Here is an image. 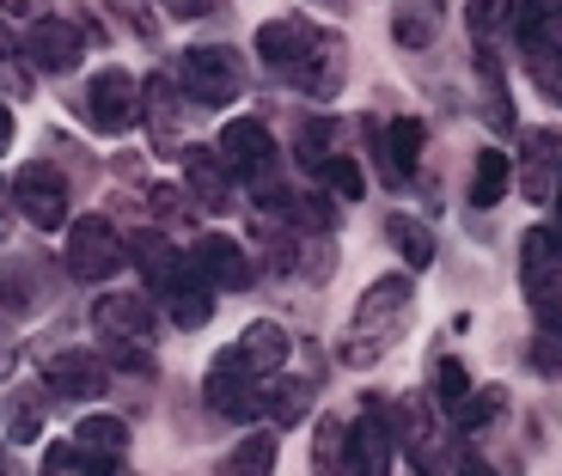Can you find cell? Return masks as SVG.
<instances>
[{"label":"cell","instance_id":"43","mask_svg":"<svg viewBox=\"0 0 562 476\" xmlns=\"http://www.w3.org/2000/svg\"><path fill=\"white\" fill-rule=\"evenodd\" d=\"M7 56H13V31L0 25V61H7Z\"/></svg>","mask_w":562,"mask_h":476},{"label":"cell","instance_id":"13","mask_svg":"<svg viewBox=\"0 0 562 476\" xmlns=\"http://www.w3.org/2000/svg\"><path fill=\"white\" fill-rule=\"evenodd\" d=\"M25 56L37 61L43 73H74L80 68V56H86V37H80V25L74 19H31V31H25Z\"/></svg>","mask_w":562,"mask_h":476},{"label":"cell","instance_id":"34","mask_svg":"<svg viewBox=\"0 0 562 476\" xmlns=\"http://www.w3.org/2000/svg\"><path fill=\"white\" fill-rule=\"evenodd\" d=\"M471 392H477V385H471V373H464V361H459V354H440V361H435V397H440L447 409H459Z\"/></svg>","mask_w":562,"mask_h":476},{"label":"cell","instance_id":"4","mask_svg":"<svg viewBox=\"0 0 562 476\" xmlns=\"http://www.w3.org/2000/svg\"><path fill=\"white\" fill-rule=\"evenodd\" d=\"M92 330L116 366H135V373L154 366V299L147 294H104L92 306Z\"/></svg>","mask_w":562,"mask_h":476},{"label":"cell","instance_id":"3","mask_svg":"<svg viewBox=\"0 0 562 476\" xmlns=\"http://www.w3.org/2000/svg\"><path fill=\"white\" fill-rule=\"evenodd\" d=\"M409 306H416V281L409 275H380L373 287L361 294V306H355L349 318V337H342V366H373L385 349L397 342V330H404Z\"/></svg>","mask_w":562,"mask_h":476},{"label":"cell","instance_id":"14","mask_svg":"<svg viewBox=\"0 0 562 476\" xmlns=\"http://www.w3.org/2000/svg\"><path fill=\"white\" fill-rule=\"evenodd\" d=\"M520 281L526 299H544L550 287H562V220L520 233Z\"/></svg>","mask_w":562,"mask_h":476},{"label":"cell","instance_id":"22","mask_svg":"<svg viewBox=\"0 0 562 476\" xmlns=\"http://www.w3.org/2000/svg\"><path fill=\"white\" fill-rule=\"evenodd\" d=\"M440 25H447V0H397L392 7V37L404 49H435Z\"/></svg>","mask_w":562,"mask_h":476},{"label":"cell","instance_id":"28","mask_svg":"<svg viewBox=\"0 0 562 476\" xmlns=\"http://www.w3.org/2000/svg\"><path fill=\"white\" fill-rule=\"evenodd\" d=\"M300 409H306V385L300 378H263V409H257L263 428H288V421H300Z\"/></svg>","mask_w":562,"mask_h":476},{"label":"cell","instance_id":"35","mask_svg":"<svg viewBox=\"0 0 562 476\" xmlns=\"http://www.w3.org/2000/svg\"><path fill=\"white\" fill-rule=\"evenodd\" d=\"M37 476H104V471H99L92 458H86V452L74 446V440H56V446L43 452V471H37Z\"/></svg>","mask_w":562,"mask_h":476},{"label":"cell","instance_id":"9","mask_svg":"<svg viewBox=\"0 0 562 476\" xmlns=\"http://www.w3.org/2000/svg\"><path fill=\"white\" fill-rule=\"evenodd\" d=\"M202 397H209V409L226 421H257V409H263V378L226 349L221 361L209 366V378H202Z\"/></svg>","mask_w":562,"mask_h":476},{"label":"cell","instance_id":"21","mask_svg":"<svg viewBox=\"0 0 562 476\" xmlns=\"http://www.w3.org/2000/svg\"><path fill=\"white\" fill-rule=\"evenodd\" d=\"M74 446L86 452V458L99 464L104 476L123 464V452H128V428H123V416H86L80 428H74Z\"/></svg>","mask_w":562,"mask_h":476},{"label":"cell","instance_id":"8","mask_svg":"<svg viewBox=\"0 0 562 476\" xmlns=\"http://www.w3.org/2000/svg\"><path fill=\"white\" fill-rule=\"evenodd\" d=\"M80 111L99 135H123V128H135V116H140V80L128 68H99L80 86Z\"/></svg>","mask_w":562,"mask_h":476},{"label":"cell","instance_id":"46","mask_svg":"<svg viewBox=\"0 0 562 476\" xmlns=\"http://www.w3.org/2000/svg\"><path fill=\"white\" fill-rule=\"evenodd\" d=\"M0 238H7V196H0Z\"/></svg>","mask_w":562,"mask_h":476},{"label":"cell","instance_id":"33","mask_svg":"<svg viewBox=\"0 0 562 476\" xmlns=\"http://www.w3.org/2000/svg\"><path fill=\"white\" fill-rule=\"evenodd\" d=\"M502 13H514V0H471L464 7V25L477 37V56H495V19Z\"/></svg>","mask_w":562,"mask_h":476},{"label":"cell","instance_id":"12","mask_svg":"<svg viewBox=\"0 0 562 476\" xmlns=\"http://www.w3.org/2000/svg\"><path fill=\"white\" fill-rule=\"evenodd\" d=\"M392 409L367 397L349 416V476H392Z\"/></svg>","mask_w":562,"mask_h":476},{"label":"cell","instance_id":"39","mask_svg":"<svg viewBox=\"0 0 562 476\" xmlns=\"http://www.w3.org/2000/svg\"><path fill=\"white\" fill-rule=\"evenodd\" d=\"M209 7H214V0H166V13H171V19H202Z\"/></svg>","mask_w":562,"mask_h":476},{"label":"cell","instance_id":"38","mask_svg":"<svg viewBox=\"0 0 562 476\" xmlns=\"http://www.w3.org/2000/svg\"><path fill=\"white\" fill-rule=\"evenodd\" d=\"M37 434H43V409L19 397V404H13V440L25 446V440H37Z\"/></svg>","mask_w":562,"mask_h":476},{"label":"cell","instance_id":"36","mask_svg":"<svg viewBox=\"0 0 562 476\" xmlns=\"http://www.w3.org/2000/svg\"><path fill=\"white\" fill-rule=\"evenodd\" d=\"M526 68H532V86H538V92H544L550 104H562V49H550V56H532Z\"/></svg>","mask_w":562,"mask_h":476},{"label":"cell","instance_id":"19","mask_svg":"<svg viewBox=\"0 0 562 476\" xmlns=\"http://www.w3.org/2000/svg\"><path fill=\"white\" fill-rule=\"evenodd\" d=\"M507 25H514V43H520V56H550L562 43V19H557V0H514V13H507Z\"/></svg>","mask_w":562,"mask_h":476},{"label":"cell","instance_id":"15","mask_svg":"<svg viewBox=\"0 0 562 476\" xmlns=\"http://www.w3.org/2000/svg\"><path fill=\"white\" fill-rule=\"evenodd\" d=\"M190 263H196V275L209 281L214 294H245L251 287V263H245V251H239V238H196L190 245Z\"/></svg>","mask_w":562,"mask_h":476},{"label":"cell","instance_id":"17","mask_svg":"<svg viewBox=\"0 0 562 476\" xmlns=\"http://www.w3.org/2000/svg\"><path fill=\"white\" fill-rule=\"evenodd\" d=\"M514 178L526 183L532 202H557V178H562V140L550 128H532L526 135V159L514 166Z\"/></svg>","mask_w":562,"mask_h":476},{"label":"cell","instance_id":"20","mask_svg":"<svg viewBox=\"0 0 562 476\" xmlns=\"http://www.w3.org/2000/svg\"><path fill=\"white\" fill-rule=\"evenodd\" d=\"M140 104H147V128H154V147H159V154H171V140H178V128H183L178 86H171V73H147V80H140Z\"/></svg>","mask_w":562,"mask_h":476},{"label":"cell","instance_id":"18","mask_svg":"<svg viewBox=\"0 0 562 476\" xmlns=\"http://www.w3.org/2000/svg\"><path fill=\"white\" fill-rule=\"evenodd\" d=\"M233 354H239L257 378H276L281 366H288V354H294V337H288L276 318H257V324H245V337L233 342Z\"/></svg>","mask_w":562,"mask_h":476},{"label":"cell","instance_id":"2","mask_svg":"<svg viewBox=\"0 0 562 476\" xmlns=\"http://www.w3.org/2000/svg\"><path fill=\"white\" fill-rule=\"evenodd\" d=\"M128 257L140 263V275H147V287H154L159 311H166L178 330H202L214 311V287L196 275V263H190V251H171L166 233H135L128 238Z\"/></svg>","mask_w":562,"mask_h":476},{"label":"cell","instance_id":"41","mask_svg":"<svg viewBox=\"0 0 562 476\" xmlns=\"http://www.w3.org/2000/svg\"><path fill=\"white\" fill-rule=\"evenodd\" d=\"M459 476H502V471H495V464H483V458H464Z\"/></svg>","mask_w":562,"mask_h":476},{"label":"cell","instance_id":"32","mask_svg":"<svg viewBox=\"0 0 562 476\" xmlns=\"http://www.w3.org/2000/svg\"><path fill=\"white\" fill-rule=\"evenodd\" d=\"M318 190H330L337 202H361V196H367V171L355 166V159L330 154V159L318 166Z\"/></svg>","mask_w":562,"mask_h":476},{"label":"cell","instance_id":"45","mask_svg":"<svg viewBox=\"0 0 562 476\" xmlns=\"http://www.w3.org/2000/svg\"><path fill=\"white\" fill-rule=\"evenodd\" d=\"M0 476H13V452H0Z\"/></svg>","mask_w":562,"mask_h":476},{"label":"cell","instance_id":"5","mask_svg":"<svg viewBox=\"0 0 562 476\" xmlns=\"http://www.w3.org/2000/svg\"><path fill=\"white\" fill-rule=\"evenodd\" d=\"M178 92H190V99L202 104V111H226V104L245 99V68L233 49H214V43H202V49H183L178 61Z\"/></svg>","mask_w":562,"mask_h":476},{"label":"cell","instance_id":"1","mask_svg":"<svg viewBox=\"0 0 562 476\" xmlns=\"http://www.w3.org/2000/svg\"><path fill=\"white\" fill-rule=\"evenodd\" d=\"M257 56L276 80H288L294 92L330 104L342 92V73H349V49H342L337 31L312 25V19H269L257 25Z\"/></svg>","mask_w":562,"mask_h":476},{"label":"cell","instance_id":"47","mask_svg":"<svg viewBox=\"0 0 562 476\" xmlns=\"http://www.w3.org/2000/svg\"><path fill=\"white\" fill-rule=\"evenodd\" d=\"M557 196H562V178H557Z\"/></svg>","mask_w":562,"mask_h":476},{"label":"cell","instance_id":"27","mask_svg":"<svg viewBox=\"0 0 562 476\" xmlns=\"http://www.w3.org/2000/svg\"><path fill=\"white\" fill-rule=\"evenodd\" d=\"M507 190H514V159H507L502 147H483L477 171H471V202H477V208H495Z\"/></svg>","mask_w":562,"mask_h":476},{"label":"cell","instance_id":"31","mask_svg":"<svg viewBox=\"0 0 562 476\" xmlns=\"http://www.w3.org/2000/svg\"><path fill=\"white\" fill-rule=\"evenodd\" d=\"M37 263L31 257H13V263H0V306H13V311H31L37 306Z\"/></svg>","mask_w":562,"mask_h":476},{"label":"cell","instance_id":"11","mask_svg":"<svg viewBox=\"0 0 562 476\" xmlns=\"http://www.w3.org/2000/svg\"><path fill=\"white\" fill-rule=\"evenodd\" d=\"M214 154L226 159V171L239 183H251V190H269V171H276V140H269V128L257 123V116H239V123L221 128V147Z\"/></svg>","mask_w":562,"mask_h":476},{"label":"cell","instance_id":"48","mask_svg":"<svg viewBox=\"0 0 562 476\" xmlns=\"http://www.w3.org/2000/svg\"><path fill=\"white\" fill-rule=\"evenodd\" d=\"M557 19H562V0H557Z\"/></svg>","mask_w":562,"mask_h":476},{"label":"cell","instance_id":"24","mask_svg":"<svg viewBox=\"0 0 562 476\" xmlns=\"http://www.w3.org/2000/svg\"><path fill=\"white\" fill-rule=\"evenodd\" d=\"M538 311V337H532V366L557 378L562 373V287H550L544 299H532Z\"/></svg>","mask_w":562,"mask_h":476},{"label":"cell","instance_id":"42","mask_svg":"<svg viewBox=\"0 0 562 476\" xmlns=\"http://www.w3.org/2000/svg\"><path fill=\"white\" fill-rule=\"evenodd\" d=\"M7 147H13V111L0 104V154H7Z\"/></svg>","mask_w":562,"mask_h":476},{"label":"cell","instance_id":"16","mask_svg":"<svg viewBox=\"0 0 562 476\" xmlns=\"http://www.w3.org/2000/svg\"><path fill=\"white\" fill-rule=\"evenodd\" d=\"M233 171H226V159L214 154V147H190L183 154V190L202 202V208H214V214H226L233 208Z\"/></svg>","mask_w":562,"mask_h":476},{"label":"cell","instance_id":"10","mask_svg":"<svg viewBox=\"0 0 562 476\" xmlns=\"http://www.w3.org/2000/svg\"><path fill=\"white\" fill-rule=\"evenodd\" d=\"M43 385L56 404H99L111 392V366L99 361L92 349H61L43 361Z\"/></svg>","mask_w":562,"mask_h":476},{"label":"cell","instance_id":"23","mask_svg":"<svg viewBox=\"0 0 562 476\" xmlns=\"http://www.w3.org/2000/svg\"><path fill=\"white\" fill-rule=\"evenodd\" d=\"M422 140H428V128H422L416 116H397V123H385V140H373V147H380V159H385V178H392V183H404L409 171H416V159H422Z\"/></svg>","mask_w":562,"mask_h":476},{"label":"cell","instance_id":"29","mask_svg":"<svg viewBox=\"0 0 562 476\" xmlns=\"http://www.w3.org/2000/svg\"><path fill=\"white\" fill-rule=\"evenodd\" d=\"M385 238H392V251L404 257L409 269L435 263V233H428L422 220H409V214H392V220H385Z\"/></svg>","mask_w":562,"mask_h":476},{"label":"cell","instance_id":"30","mask_svg":"<svg viewBox=\"0 0 562 476\" xmlns=\"http://www.w3.org/2000/svg\"><path fill=\"white\" fill-rule=\"evenodd\" d=\"M502 409H507V392H502V385H477V392L452 409V428H459V434H483V428H490Z\"/></svg>","mask_w":562,"mask_h":476},{"label":"cell","instance_id":"40","mask_svg":"<svg viewBox=\"0 0 562 476\" xmlns=\"http://www.w3.org/2000/svg\"><path fill=\"white\" fill-rule=\"evenodd\" d=\"M0 7H7V13H25V19H43V7H49V0H0Z\"/></svg>","mask_w":562,"mask_h":476},{"label":"cell","instance_id":"25","mask_svg":"<svg viewBox=\"0 0 562 476\" xmlns=\"http://www.w3.org/2000/svg\"><path fill=\"white\" fill-rule=\"evenodd\" d=\"M276 464H281V434L276 428H257V434H245L221 458V476H276Z\"/></svg>","mask_w":562,"mask_h":476},{"label":"cell","instance_id":"44","mask_svg":"<svg viewBox=\"0 0 562 476\" xmlns=\"http://www.w3.org/2000/svg\"><path fill=\"white\" fill-rule=\"evenodd\" d=\"M7 366H13V349H7V342H0V373H7Z\"/></svg>","mask_w":562,"mask_h":476},{"label":"cell","instance_id":"37","mask_svg":"<svg viewBox=\"0 0 562 476\" xmlns=\"http://www.w3.org/2000/svg\"><path fill=\"white\" fill-rule=\"evenodd\" d=\"M294 154L318 171L324 159H330V123H300V147H294Z\"/></svg>","mask_w":562,"mask_h":476},{"label":"cell","instance_id":"6","mask_svg":"<svg viewBox=\"0 0 562 476\" xmlns=\"http://www.w3.org/2000/svg\"><path fill=\"white\" fill-rule=\"evenodd\" d=\"M7 196H13V208L25 214L31 226H43V233H61V226H68V178H61L49 159H25V166L13 171V183H7Z\"/></svg>","mask_w":562,"mask_h":476},{"label":"cell","instance_id":"7","mask_svg":"<svg viewBox=\"0 0 562 476\" xmlns=\"http://www.w3.org/2000/svg\"><path fill=\"white\" fill-rule=\"evenodd\" d=\"M128 245L116 238V226L104 220V214H80V220L68 226V251H61V263H68L74 281H111L116 269H123Z\"/></svg>","mask_w":562,"mask_h":476},{"label":"cell","instance_id":"26","mask_svg":"<svg viewBox=\"0 0 562 476\" xmlns=\"http://www.w3.org/2000/svg\"><path fill=\"white\" fill-rule=\"evenodd\" d=\"M312 476H349V421L342 416H318V434H312Z\"/></svg>","mask_w":562,"mask_h":476}]
</instances>
